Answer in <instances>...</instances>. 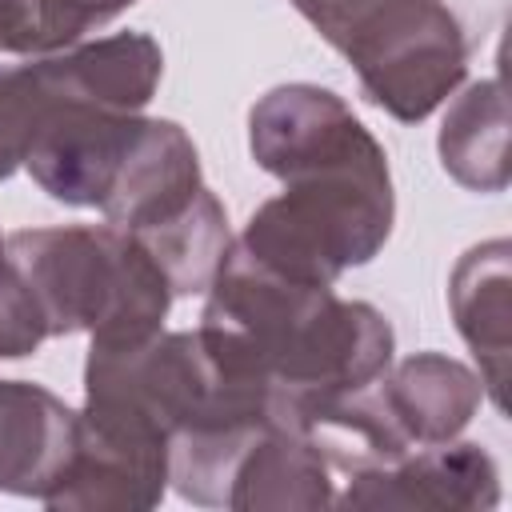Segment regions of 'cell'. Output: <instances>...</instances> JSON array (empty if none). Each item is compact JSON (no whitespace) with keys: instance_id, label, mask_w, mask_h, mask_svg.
<instances>
[{"instance_id":"cell-4","label":"cell","mask_w":512,"mask_h":512,"mask_svg":"<svg viewBox=\"0 0 512 512\" xmlns=\"http://www.w3.org/2000/svg\"><path fill=\"white\" fill-rule=\"evenodd\" d=\"M400 124L432 116L468 72V36L444 0H292Z\"/></svg>"},{"instance_id":"cell-2","label":"cell","mask_w":512,"mask_h":512,"mask_svg":"<svg viewBox=\"0 0 512 512\" xmlns=\"http://www.w3.org/2000/svg\"><path fill=\"white\" fill-rule=\"evenodd\" d=\"M212 364L272 396L276 408L372 384L392 364V324L364 300H340L332 284L288 280L236 244L228 248L196 328Z\"/></svg>"},{"instance_id":"cell-10","label":"cell","mask_w":512,"mask_h":512,"mask_svg":"<svg viewBox=\"0 0 512 512\" xmlns=\"http://www.w3.org/2000/svg\"><path fill=\"white\" fill-rule=\"evenodd\" d=\"M508 108L500 80L472 84L444 116L440 164L472 192H500L508 184Z\"/></svg>"},{"instance_id":"cell-11","label":"cell","mask_w":512,"mask_h":512,"mask_svg":"<svg viewBox=\"0 0 512 512\" xmlns=\"http://www.w3.org/2000/svg\"><path fill=\"white\" fill-rule=\"evenodd\" d=\"M156 264L164 268L168 284H172V296H192V292H208L228 248H232V236H228V212L224 204L216 200L212 188H204L196 196V204L172 220L168 228L152 232L140 240Z\"/></svg>"},{"instance_id":"cell-13","label":"cell","mask_w":512,"mask_h":512,"mask_svg":"<svg viewBox=\"0 0 512 512\" xmlns=\"http://www.w3.org/2000/svg\"><path fill=\"white\" fill-rule=\"evenodd\" d=\"M44 112V76L40 64H16L0 68V180H8L36 136Z\"/></svg>"},{"instance_id":"cell-9","label":"cell","mask_w":512,"mask_h":512,"mask_svg":"<svg viewBox=\"0 0 512 512\" xmlns=\"http://www.w3.org/2000/svg\"><path fill=\"white\" fill-rule=\"evenodd\" d=\"M376 384L396 424L416 448L456 440V432L472 420L480 404V376L440 352H416Z\"/></svg>"},{"instance_id":"cell-15","label":"cell","mask_w":512,"mask_h":512,"mask_svg":"<svg viewBox=\"0 0 512 512\" xmlns=\"http://www.w3.org/2000/svg\"><path fill=\"white\" fill-rule=\"evenodd\" d=\"M88 4H92V8H100V12L112 20V16H120V12H124L128 4H136V0H88Z\"/></svg>"},{"instance_id":"cell-14","label":"cell","mask_w":512,"mask_h":512,"mask_svg":"<svg viewBox=\"0 0 512 512\" xmlns=\"http://www.w3.org/2000/svg\"><path fill=\"white\" fill-rule=\"evenodd\" d=\"M48 336L44 312L32 296V288L20 280V272L0 260V360L32 356Z\"/></svg>"},{"instance_id":"cell-7","label":"cell","mask_w":512,"mask_h":512,"mask_svg":"<svg viewBox=\"0 0 512 512\" xmlns=\"http://www.w3.org/2000/svg\"><path fill=\"white\" fill-rule=\"evenodd\" d=\"M80 444V412L28 380H0V492L48 500Z\"/></svg>"},{"instance_id":"cell-3","label":"cell","mask_w":512,"mask_h":512,"mask_svg":"<svg viewBox=\"0 0 512 512\" xmlns=\"http://www.w3.org/2000/svg\"><path fill=\"white\" fill-rule=\"evenodd\" d=\"M4 260L32 288L48 336L88 332L92 344L156 336L172 308V284L156 256L116 224L20 228Z\"/></svg>"},{"instance_id":"cell-8","label":"cell","mask_w":512,"mask_h":512,"mask_svg":"<svg viewBox=\"0 0 512 512\" xmlns=\"http://www.w3.org/2000/svg\"><path fill=\"white\" fill-rule=\"evenodd\" d=\"M508 240H484L460 256L452 268L448 300L464 344L480 364V384L504 412L508 376Z\"/></svg>"},{"instance_id":"cell-12","label":"cell","mask_w":512,"mask_h":512,"mask_svg":"<svg viewBox=\"0 0 512 512\" xmlns=\"http://www.w3.org/2000/svg\"><path fill=\"white\" fill-rule=\"evenodd\" d=\"M100 24L108 16L88 0H0V52L52 56Z\"/></svg>"},{"instance_id":"cell-1","label":"cell","mask_w":512,"mask_h":512,"mask_svg":"<svg viewBox=\"0 0 512 512\" xmlns=\"http://www.w3.org/2000/svg\"><path fill=\"white\" fill-rule=\"evenodd\" d=\"M248 148L284 192L252 212L236 240L244 256L300 284H336L384 248L396 220L388 156L336 92L272 88L252 104Z\"/></svg>"},{"instance_id":"cell-5","label":"cell","mask_w":512,"mask_h":512,"mask_svg":"<svg viewBox=\"0 0 512 512\" xmlns=\"http://www.w3.org/2000/svg\"><path fill=\"white\" fill-rule=\"evenodd\" d=\"M200 192L204 180L192 136L176 120H144L100 212L108 224L144 240L168 228L172 220H180Z\"/></svg>"},{"instance_id":"cell-16","label":"cell","mask_w":512,"mask_h":512,"mask_svg":"<svg viewBox=\"0 0 512 512\" xmlns=\"http://www.w3.org/2000/svg\"><path fill=\"white\" fill-rule=\"evenodd\" d=\"M0 260H4V240H0Z\"/></svg>"},{"instance_id":"cell-6","label":"cell","mask_w":512,"mask_h":512,"mask_svg":"<svg viewBox=\"0 0 512 512\" xmlns=\"http://www.w3.org/2000/svg\"><path fill=\"white\" fill-rule=\"evenodd\" d=\"M500 500L496 460L480 444H424L388 468L356 472L344 508H492Z\"/></svg>"}]
</instances>
